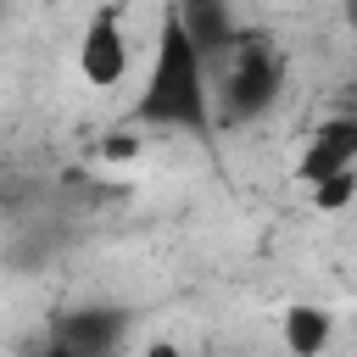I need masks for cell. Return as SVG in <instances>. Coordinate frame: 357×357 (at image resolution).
Masks as SVG:
<instances>
[{
  "label": "cell",
  "instance_id": "277c9868",
  "mask_svg": "<svg viewBox=\"0 0 357 357\" xmlns=\"http://www.w3.org/2000/svg\"><path fill=\"white\" fill-rule=\"evenodd\" d=\"M351 167H357V117H329V123L312 134L307 156H301V178H307V190H312V184L340 178V173H351Z\"/></svg>",
  "mask_w": 357,
  "mask_h": 357
},
{
  "label": "cell",
  "instance_id": "5b68a950",
  "mask_svg": "<svg viewBox=\"0 0 357 357\" xmlns=\"http://www.w3.org/2000/svg\"><path fill=\"white\" fill-rule=\"evenodd\" d=\"M78 67H84V78L100 84V89H112V84L128 73V45H123V28H117L112 11H100V17L89 22V33H84V45H78Z\"/></svg>",
  "mask_w": 357,
  "mask_h": 357
},
{
  "label": "cell",
  "instance_id": "6da1fadb",
  "mask_svg": "<svg viewBox=\"0 0 357 357\" xmlns=\"http://www.w3.org/2000/svg\"><path fill=\"white\" fill-rule=\"evenodd\" d=\"M134 117H139V123H156V128H184V134H206V123H212L206 56H201L195 39L178 28V17L162 22L156 61H151V78H145V95H139Z\"/></svg>",
  "mask_w": 357,
  "mask_h": 357
},
{
  "label": "cell",
  "instance_id": "52a82bcc",
  "mask_svg": "<svg viewBox=\"0 0 357 357\" xmlns=\"http://www.w3.org/2000/svg\"><path fill=\"white\" fill-rule=\"evenodd\" d=\"M284 346L296 351V357H318L324 346H329V312L324 307H290L284 312Z\"/></svg>",
  "mask_w": 357,
  "mask_h": 357
},
{
  "label": "cell",
  "instance_id": "30bf717a",
  "mask_svg": "<svg viewBox=\"0 0 357 357\" xmlns=\"http://www.w3.org/2000/svg\"><path fill=\"white\" fill-rule=\"evenodd\" d=\"M139 357H178V346H167V340H156V346H145Z\"/></svg>",
  "mask_w": 357,
  "mask_h": 357
},
{
  "label": "cell",
  "instance_id": "8fae6325",
  "mask_svg": "<svg viewBox=\"0 0 357 357\" xmlns=\"http://www.w3.org/2000/svg\"><path fill=\"white\" fill-rule=\"evenodd\" d=\"M45 357H78V351H73V346H61V340H56V346H50V351H45Z\"/></svg>",
  "mask_w": 357,
  "mask_h": 357
},
{
  "label": "cell",
  "instance_id": "7a4b0ae2",
  "mask_svg": "<svg viewBox=\"0 0 357 357\" xmlns=\"http://www.w3.org/2000/svg\"><path fill=\"white\" fill-rule=\"evenodd\" d=\"M218 73H223L218 89H212V117L218 123H251V117H262L273 106V95H279V78H284L273 45L257 39V33H240V45L218 61Z\"/></svg>",
  "mask_w": 357,
  "mask_h": 357
},
{
  "label": "cell",
  "instance_id": "9c48e42d",
  "mask_svg": "<svg viewBox=\"0 0 357 357\" xmlns=\"http://www.w3.org/2000/svg\"><path fill=\"white\" fill-rule=\"evenodd\" d=\"M134 151H139V139H128V134H123V139H106V156H112V162H123V156H134Z\"/></svg>",
  "mask_w": 357,
  "mask_h": 357
},
{
  "label": "cell",
  "instance_id": "3957f363",
  "mask_svg": "<svg viewBox=\"0 0 357 357\" xmlns=\"http://www.w3.org/2000/svg\"><path fill=\"white\" fill-rule=\"evenodd\" d=\"M173 17H178V28L195 39V50L206 56V67H218V61L240 45V28H234V17H229L223 0H178Z\"/></svg>",
  "mask_w": 357,
  "mask_h": 357
},
{
  "label": "cell",
  "instance_id": "7c38bea8",
  "mask_svg": "<svg viewBox=\"0 0 357 357\" xmlns=\"http://www.w3.org/2000/svg\"><path fill=\"white\" fill-rule=\"evenodd\" d=\"M351 357H357V351H351Z\"/></svg>",
  "mask_w": 357,
  "mask_h": 357
},
{
  "label": "cell",
  "instance_id": "ba28073f",
  "mask_svg": "<svg viewBox=\"0 0 357 357\" xmlns=\"http://www.w3.org/2000/svg\"><path fill=\"white\" fill-rule=\"evenodd\" d=\"M351 195H357V173H340V178H324V184H312V206H324V212L346 206Z\"/></svg>",
  "mask_w": 357,
  "mask_h": 357
},
{
  "label": "cell",
  "instance_id": "8992f818",
  "mask_svg": "<svg viewBox=\"0 0 357 357\" xmlns=\"http://www.w3.org/2000/svg\"><path fill=\"white\" fill-rule=\"evenodd\" d=\"M123 335V318L117 312H73L61 324V346H73L78 357H106Z\"/></svg>",
  "mask_w": 357,
  "mask_h": 357
}]
</instances>
